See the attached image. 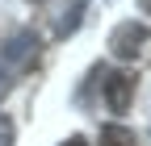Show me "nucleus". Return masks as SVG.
I'll list each match as a JSON object with an SVG mask.
<instances>
[{
  "instance_id": "obj_1",
  "label": "nucleus",
  "mask_w": 151,
  "mask_h": 146,
  "mask_svg": "<svg viewBox=\"0 0 151 146\" xmlns=\"http://www.w3.org/2000/svg\"><path fill=\"white\" fill-rule=\"evenodd\" d=\"M34 59H38V33H29V29L13 33V38L0 46V67H4L13 79H17V75H25V71L34 67Z\"/></svg>"
},
{
  "instance_id": "obj_2",
  "label": "nucleus",
  "mask_w": 151,
  "mask_h": 146,
  "mask_svg": "<svg viewBox=\"0 0 151 146\" xmlns=\"http://www.w3.org/2000/svg\"><path fill=\"white\" fill-rule=\"evenodd\" d=\"M147 42H151L147 21H122L118 29L109 33V50H113V59H122V63L139 59V54L147 50Z\"/></svg>"
},
{
  "instance_id": "obj_3",
  "label": "nucleus",
  "mask_w": 151,
  "mask_h": 146,
  "mask_svg": "<svg viewBox=\"0 0 151 146\" xmlns=\"http://www.w3.org/2000/svg\"><path fill=\"white\" fill-rule=\"evenodd\" d=\"M101 92H105V104H109V113H126L130 100H134V75H126V71H105V84H101Z\"/></svg>"
},
{
  "instance_id": "obj_4",
  "label": "nucleus",
  "mask_w": 151,
  "mask_h": 146,
  "mask_svg": "<svg viewBox=\"0 0 151 146\" xmlns=\"http://www.w3.org/2000/svg\"><path fill=\"white\" fill-rule=\"evenodd\" d=\"M101 146H139V138H134V130L109 121V125H101Z\"/></svg>"
},
{
  "instance_id": "obj_5",
  "label": "nucleus",
  "mask_w": 151,
  "mask_h": 146,
  "mask_svg": "<svg viewBox=\"0 0 151 146\" xmlns=\"http://www.w3.org/2000/svg\"><path fill=\"white\" fill-rule=\"evenodd\" d=\"M0 146H13V121L0 117Z\"/></svg>"
},
{
  "instance_id": "obj_6",
  "label": "nucleus",
  "mask_w": 151,
  "mask_h": 146,
  "mask_svg": "<svg viewBox=\"0 0 151 146\" xmlns=\"http://www.w3.org/2000/svg\"><path fill=\"white\" fill-rule=\"evenodd\" d=\"M9 88H13V75H9V71H4V67H0V100H4V96H9Z\"/></svg>"
},
{
  "instance_id": "obj_7",
  "label": "nucleus",
  "mask_w": 151,
  "mask_h": 146,
  "mask_svg": "<svg viewBox=\"0 0 151 146\" xmlns=\"http://www.w3.org/2000/svg\"><path fill=\"white\" fill-rule=\"evenodd\" d=\"M63 146H88V138H80V134H71V138H67Z\"/></svg>"
},
{
  "instance_id": "obj_8",
  "label": "nucleus",
  "mask_w": 151,
  "mask_h": 146,
  "mask_svg": "<svg viewBox=\"0 0 151 146\" xmlns=\"http://www.w3.org/2000/svg\"><path fill=\"white\" fill-rule=\"evenodd\" d=\"M139 9H143V13H147V17H151V0H139Z\"/></svg>"
}]
</instances>
